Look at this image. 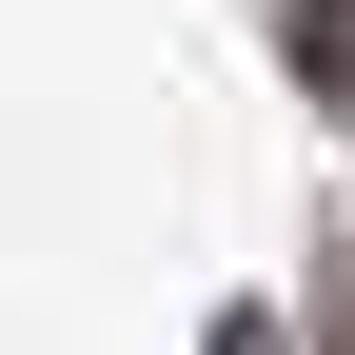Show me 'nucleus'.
<instances>
[{
    "label": "nucleus",
    "mask_w": 355,
    "mask_h": 355,
    "mask_svg": "<svg viewBox=\"0 0 355 355\" xmlns=\"http://www.w3.org/2000/svg\"><path fill=\"white\" fill-rule=\"evenodd\" d=\"M277 60L316 79V119H355V0H277Z\"/></svg>",
    "instance_id": "obj_1"
},
{
    "label": "nucleus",
    "mask_w": 355,
    "mask_h": 355,
    "mask_svg": "<svg viewBox=\"0 0 355 355\" xmlns=\"http://www.w3.org/2000/svg\"><path fill=\"white\" fill-rule=\"evenodd\" d=\"M316 355H355V237L316 257Z\"/></svg>",
    "instance_id": "obj_2"
}]
</instances>
